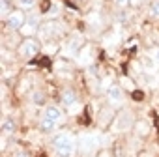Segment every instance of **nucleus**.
Returning a JSON list of instances; mask_svg holds the SVG:
<instances>
[{"label": "nucleus", "instance_id": "1", "mask_svg": "<svg viewBox=\"0 0 159 157\" xmlns=\"http://www.w3.org/2000/svg\"><path fill=\"white\" fill-rule=\"evenodd\" d=\"M135 123V118L129 110H122L116 118H114V131H129Z\"/></svg>", "mask_w": 159, "mask_h": 157}, {"label": "nucleus", "instance_id": "2", "mask_svg": "<svg viewBox=\"0 0 159 157\" xmlns=\"http://www.w3.org/2000/svg\"><path fill=\"white\" fill-rule=\"evenodd\" d=\"M6 23H8V26L13 28V30H23L25 25H26V15L23 13V10H15V11H11V13L8 15Z\"/></svg>", "mask_w": 159, "mask_h": 157}, {"label": "nucleus", "instance_id": "3", "mask_svg": "<svg viewBox=\"0 0 159 157\" xmlns=\"http://www.w3.org/2000/svg\"><path fill=\"white\" fill-rule=\"evenodd\" d=\"M38 51H39V43L36 39H25L19 47V54L23 58H34L38 54Z\"/></svg>", "mask_w": 159, "mask_h": 157}, {"label": "nucleus", "instance_id": "4", "mask_svg": "<svg viewBox=\"0 0 159 157\" xmlns=\"http://www.w3.org/2000/svg\"><path fill=\"white\" fill-rule=\"evenodd\" d=\"M52 146H54V150L67 148V146H75V138H73L69 133H58V135L52 138Z\"/></svg>", "mask_w": 159, "mask_h": 157}, {"label": "nucleus", "instance_id": "5", "mask_svg": "<svg viewBox=\"0 0 159 157\" xmlns=\"http://www.w3.org/2000/svg\"><path fill=\"white\" fill-rule=\"evenodd\" d=\"M81 148H83V151H86V153L96 151V150H98V138H96L94 135H83V138H81Z\"/></svg>", "mask_w": 159, "mask_h": 157}, {"label": "nucleus", "instance_id": "6", "mask_svg": "<svg viewBox=\"0 0 159 157\" xmlns=\"http://www.w3.org/2000/svg\"><path fill=\"white\" fill-rule=\"evenodd\" d=\"M107 97H109V101H112V103H120V101L124 99V90H122L118 84H111V86L107 88Z\"/></svg>", "mask_w": 159, "mask_h": 157}, {"label": "nucleus", "instance_id": "7", "mask_svg": "<svg viewBox=\"0 0 159 157\" xmlns=\"http://www.w3.org/2000/svg\"><path fill=\"white\" fill-rule=\"evenodd\" d=\"M60 99H62L64 107H71V105H75V101H77V94H75L71 88H66V90L60 94Z\"/></svg>", "mask_w": 159, "mask_h": 157}, {"label": "nucleus", "instance_id": "8", "mask_svg": "<svg viewBox=\"0 0 159 157\" xmlns=\"http://www.w3.org/2000/svg\"><path fill=\"white\" fill-rule=\"evenodd\" d=\"M43 116H45V118H49V120L60 122V120H62V110H60L58 107H52V105H49V107H45V110H43Z\"/></svg>", "mask_w": 159, "mask_h": 157}, {"label": "nucleus", "instance_id": "9", "mask_svg": "<svg viewBox=\"0 0 159 157\" xmlns=\"http://www.w3.org/2000/svg\"><path fill=\"white\" fill-rule=\"evenodd\" d=\"M56 123L58 122H54V120H49V118H41V122H39V127H41V131H45V133H49V131H52L54 127H56Z\"/></svg>", "mask_w": 159, "mask_h": 157}, {"label": "nucleus", "instance_id": "10", "mask_svg": "<svg viewBox=\"0 0 159 157\" xmlns=\"http://www.w3.org/2000/svg\"><path fill=\"white\" fill-rule=\"evenodd\" d=\"M81 45H83V38H81V36H75V38L67 43V51H69V52H77L79 49H81Z\"/></svg>", "mask_w": 159, "mask_h": 157}, {"label": "nucleus", "instance_id": "11", "mask_svg": "<svg viewBox=\"0 0 159 157\" xmlns=\"http://www.w3.org/2000/svg\"><path fill=\"white\" fill-rule=\"evenodd\" d=\"M75 150H77V146L60 148V150H56V155H58V157H73V155H75Z\"/></svg>", "mask_w": 159, "mask_h": 157}, {"label": "nucleus", "instance_id": "12", "mask_svg": "<svg viewBox=\"0 0 159 157\" xmlns=\"http://www.w3.org/2000/svg\"><path fill=\"white\" fill-rule=\"evenodd\" d=\"M15 131V122L11 118H6L2 122V133H13Z\"/></svg>", "mask_w": 159, "mask_h": 157}, {"label": "nucleus", "instance_id": "13", "mask_svg": "<svg viewBox=\"0 0 159 157\" xmlns=\"http://www.w3.org/2000/svg\"><path fill=\"white\" fill-rule=\"evenodd\" d=\"M19 10H32L36 6V0H15Z\"/></svg>", "mask_w": 159, "mask_h": 157}, {"label": "nucleus", "instance_id": "14", "mask_svg": "<svg viewBox=\"0 0 159 157\" xmlns=\"http://www.w3.org/2000/svg\"><path fill=\"white\" fill-rule=\"evenodd\" d=\"M10 13H11L10 11V0H0V15L8 19Z\"/></svg>", "mask_w": 159, "mask_h": 157}, {"label": "nucleus", "instance_id": "15", "mask_svg": "<svg viewBox=\"0 0 159 157\" xmlns=\"http://www.w3.org/2000/svg\"><path fill=\"white\" fill-rule=\"evenodd\" d=\"M150 13L153 17H159V0H152L150 2Z\"/></svg>", "mask_w": 159, "mask_h": 157}, {"label": "nucleus", "instance_id": "16", "mask_svg": "<svg viewBox=\"0 0 159 157\" xmlns=\"http://www.w3.org/2000/svg\"><path fill=\"white\" fill-rule=\"evenodd\" d=\"M32 101H36V103H41V101H43V94H41V92H36V94H32Z\"/></svg>", "mask_w": 159, "mask_h": 157}, {"label": "nucleus", "instance_id": "17", "mask_svg": "<svg viewBox=\"0 0 159 157\" xmlns=\"http://www.w3.org/2000/svg\"><path fill=\"white\" fill-rule=\"evenodd\" d=\"M153 60H155V62H159V47L153 51Z\"/></svg>", "mask_w": 159, "mask_h": 157}, {"label": "nucleus", "instance_id": "18", "mask_svg": "<svg viewBox=\"0 0 159 157\" xmlns=\"http://www.w3.org/2000/svg\"><path fill=\"white\" fill-rule=\"evenodd\" d=\"M114 2H116V4H118V6H125V4H127V2H129V0H114Z\"/></svg>", "mask_w": 159, "mask_h": 157}]
</instances>
